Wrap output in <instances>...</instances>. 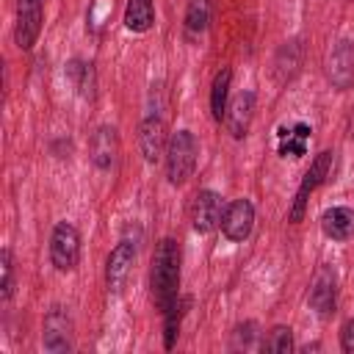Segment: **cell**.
<instances>
[{
	"mask_svg": "<svg viewBox=\"0 0 354 354\" xmlns=\"http://www.w3.org/2000/svg\"><path fill=\"white\" fill-rule=\"evenodd\" d=\"M180 288V246L171 238H163L152 257V299L160 313L171 307Z\"/></svg>",
	"mask_w": 354,
	"mask_h": 354,
	"instance_id": "cell-1",
	"label": "cell"
},
{
	"mask_svg": "<svg viewBox=\"0 0 354 354\" xmlns=\"http://www.w3.org/2000/svg\"><path fill=\"white\" fill-rule=\"evenodd\" d=\"M196 138L188 130H177L166 144V177L171 185H183L196 169Z\"/></svg>",
	"mask_w": 354,
	"mask_h": 354,
	"instance_id": "cell-2",
	"label": "cell"
},
{
	"mask_svg": "<svg viewBox=\"0 0 354 354\" xmlns=\"http://www.w3.org/2000/svg\"><path fill=\"white\" fill-rule=\"evenodd\" d=\"M329 171H332V152L329 149H324V152H318L315 155V160L310 163V169H307V174H304V180H301V185H299V191H296V196H293V205H290V213H288V221H293V224H299L301 218H304V207H307V196L329 177Z\"/></svg>",
	"mask_w": 354,
	"mask_h": 354,
	"instance_id": "cell-3",
	"label": "cell"
},
{
	"mask_svg": "<svg viewBox=\"0 0 354 354\" xmlns=\"http://www.w3.org/2000/svg\"><path fill=\"white\" fill-rule=\"evenodd\" d=\"M80 257V235L69 221L55 224L50 235V260L58 271H72Z\"/></svg>",
	"mask_w": 354,
	"mask_h": 354,
	"instance_id": "cell-4",
	"label": "cell"
},
{
	"mask_svg": "<svg viewBox=\"0 0 354 354\" xmlns=\"http://www.w3.org/2000/svg\"><path fill=\"white\" fill-rule=\"evenodd\" d=\"M41 0H17V28H14V39L22 50H30L41 33Z\"/></svg>",
	"mask_w": 354,
	"mask_h": 354,
	"instance_id": "cell-5",
	"label": "cell"
},
{
	"mask_svg": "<svg viewBox=\"0 0 354 354\" xmlns=\"http://www.w3.org/2000/svg\"><path fill=\"white\" fill-rule=\"evenodd\" d=\"M188 216H191V227L205 235L210 232L218 221H221V196L216 191H196L191 205H188Z\"/></svg>",
	"mask_w": 354,
	"mask_h": 354,
	"instance_id": "cell-6",
	"label": "cell"
},
{
	"mask_svg": "<svg viewBox=\"0 0 354 354\" xmlns=\"http://www.w3.org/2000/svg\"><path fill=\"white\" fill-rule=\"evenodd\" d=\"M254 227V205L249 199H232L221 213V232L230 241H246Z\"/></svg>",
	"mask_w": 354,
	"mask_h": 354,
	"instance_id": "cell-7",
	"label": "cell"
},
{
	"mask_svg": "<svg viewBox=\"0 0 354 354\" xmlns=\"http://www.w3.org/2000/svg\"><path fill=\"white\" fill-rule=\"evenodd\" d=\"M136 260V246L130 241H119L113 246V252L108 254V266H105V282L111 293H119L130 277V266Z\"/></svg>",
	"mask_w": 354,
	"mask_h": 354,
	"instance_id": "cell-8",
	"label": "cell"
},
{
	"mask_svg": "<svg viewBox=\"0 0 354 354\" xmlns=\"http://www.w3.org/2000/svg\"><path fill=\"white\" fill-rule=\"evenodd\" d=\"M41 340H44V348L55 351V354L72 348V321H69V315L61 307H53L44 315V335H41Z\"/></svg>",
	"mask_w": 354,
	"mask_h": 354,
	"instance_id": "cell-9",
	"label": "cell"
},
{
	"mask_svg": "<svg viewBox=\"0 0 354 354\" xmlns=\"http://www.w3.org/2000/svg\"><path fill=\"white\" fill-rule=\"evenodd\" d=\"M252 116H254V94H252V91H241V94L227 105V113H224V124H227L230 136H232V138H243V136L249 133Z\"/></svg>",
	"mask_w": 354,
	"mask_h": 354,
	"instance_id": "cell-10",
	"label": "cell"
},
{
	"mask_svg": "<svg viewBox=\"0 0 354 354\" xmlns=\"http://www.w3.org/2000/svg\"><path fill=\"white\" fill-rule=\"evenodd\" d=\"M119 158V136L113 127H100L91 138V160L97 169H111Z\"/></svg>",
	"mask_w": 354,
	"mask_h": 354,
	"instance_id": "cell-11",
	"label": "cell"
},
{
	"mask_svg": "<svg viewBox=\"0 0 354 354\" xmlns=\"http://www.w3.org/2000/svg\"><path fill=\"white\" fill-rule=\"evenodd\" d=\"M321 230L332 241H348L354 235V210L351 207H343V205L329 207L321 216Z\"/></svg>",
	"mask_w": 354,
	"mask_h": 354,
	"instance_id": "cell-12",
	"label": "cell"
},
{
	"mask_svg": "<svg viewBox=\"0 0 354 354\" xmlns=\"http://www.w3.org/2000/svg\"><path fill=\"white\" fill-rule=\"evenodd\" d=\"M310 307L318 315H329L335 310V274L329 268H321L310 288Z\"/></svg>",
	"mask_w": 354,
	"mask_h": 354,
	"instance_id": "cell-13",
	"label": "cell"
},
{
	"mask_svg": "<svg viewBox=\"0 0 354 354\" xmlns=\"http://www.w3.org/2000/svg\"><path fill=\"white\" fill-rule=\"evenodd\" d=\"M163 144H166L163 122L158 116H147L141 122V130H138V147H141L144 160H158L163 152Z\"/></svg>",
	"mask_w": 354,
	"mask_h": 354,
	"instance_id": "cell-14",
	"label": "cell"
},
{
	"mask_svg": "<svg viewBox=\"0 0 354 354\" xmlns=\"http://www.w3.org/2000/svg\"><path fill=\"white\" fill-rule=\"evenodd\" d=\"M329 77L340 88H346L354 80V50L348 41H340V47L329 55Z\"/></svg>",
	"mask_w": 354,
	"mask_h": 354,
	"instance_id": "cell-15",
	"label": "cell"
},
{
	"mask_svg": "<svg viewBox=\"0 0 354 354\" xmlns=\"http://www.w3.org/2000/svg\"><path fill=\"white\" fill-rule=\"evenodd\" d=\"M279 138H282V144H279V155L282 158H301V155H307V138H310V124H304V122H299V124H293L290 130L288 127H279Z\"/></svg>",
	"mask_w": 354,
	"mask_h": 354,
	"instance_id": "cell-16",
	"label": "cell"
},
{
	"mask_svg": "<svg viewBox=\"0 0 354 354\" xmlns=\"http://www.w3.org/2000/svg\"><path fill=\"white\" fill-rule=\"evenodd\" d=\"M155 22V6L152 0H127V8H124V25L133 30V33H147Z\"/></svg>",
	"mask_w": 354,
	"mask_h": 354,
	"instance_id": "cell-17",
	"label": "cell"
},
{
	"mask_svg": "<svg viewBox=\"0 0 354 354\" xmlns=\"http://www.w3.org/2000/svg\"><path fill=\"white\" fill-rule=\"evenodd\" d=\"M230 83H232V69H227V66H224L221 72H216L213 86H210V113H213V119H216V122H221V119H224V113H227Z\"/></svg>",
	"mask_w": 354,
	"mask_h": 354,
	"instance_id": "cell-18",
	"label": "cell"
},
{
	"mask_svg": "<svg viewBox=\"0 0 354 354\" xmlns=\"http://www.w3.org/2000/svg\"><path fill=\"white\" fill-rule=\"evenodd\" d=\"M188 304H191V299H180L177 296L171 301V307L163 313L166 315V324H163V346L166 348H174V340H177V332H180V324H183V315H185Z\"/></svg>",
	"mask_w": 354,
	"mask_h": 354,
	"instance_id": "cell-19",
	"label": "cell"
},
{
	"mask_svg": "<svg viewBox=\"0 0 354 354\" xmlns=\"http://www.w3.org/2000/svg\"><path fill=\"white\" fill-rule=\"evenodd\" d=\"M210 22V0H188L185 6V28L199 33Z\"/></svg>",
	"mask_w": 354,
	"mask_h": 354,
	"instance_id": "cell-20",
	"label": "cell"
},
{
	"mask_svg": "<svg viewBox=\"0 0 354 354\" xmlns=\"http://www.w3.org/2000/svg\"><path fill=\"white\" fill-rule=\"evenodd\" d=\"M290 348H293V332H290V326H274V329L263 337V351L288 354Z\"/></svg>",
	"mask_w": 354,
	"mask_h": 354,
	"instance_id": "cell-21",
	"label": "cell"
},
{
	"mask_svg": "<svg viewBox=\"0 0 354 354\" xmlns=\"http://www.w3.org/2000/svg\"><path fill=\"white\" fill-rule=\"evenodd\" d=\"M0 288H3V299H8L14 290V263H11L8 249H3V282H0Z\"/></svg>",
	"mask_w": 354,
	"mask_h": 354,
	"instance_id": "cell-22",
	"label": "cell"
},
{
	"mask_svg": "<svg viewBox=\"0 0 354 354\" xmlns=\"http://www.w3.org/2000/svg\"><path fill=\"white\" fill-rule=\"evenodd\" d=\"M340 348L346 354H354V318H348L340 329Z\"/></svg>",
	"mask_w": 354,
	"mask_h": 354,
	"instance_id": "cell-23",
	"label": "cell"
},
{
	"mask_svg": "<svg viewBox=\"0 0 354 354\" xmlns=\"http://www.w3.org/2000/svg\"><path fill=\"white\" fill-rule=\"evenodd\" d=\"M252 329H254V324H252V321L235 329V337H238V346H249V343H252V337H254V332H252Z\"/></svg>",
	"mask_w": 354,
	"mask_h": 354,
	"instance_id": "cell-24",
	"label": "cell"
}]
</instances>
